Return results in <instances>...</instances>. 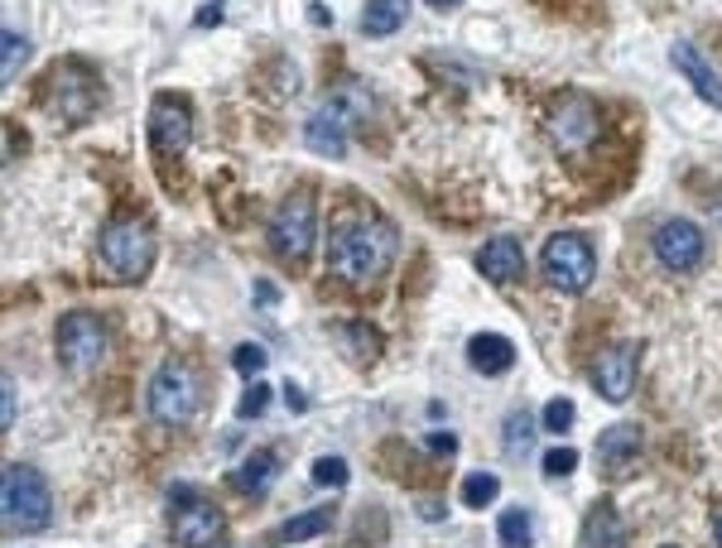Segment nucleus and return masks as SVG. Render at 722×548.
Returning <instances> with one entry per match:
<instances>
[{"mask_svg": "<svg viewBox=\"0 0 722 548\" xmlns=\"http://www.w3.org/2000/svg\"><path fill=\"white\" fill-rule=\"evenodd\" d=\"M395 260V226L371 212H347L328 231V265L342 284L366 289L391 270Z\"/></svg>", "mask_w": 722, "mask_h": 548, "instance_id": "1", "label": "nucleus"}, {"mask_svg": "<svg viewBox=\"0 0 722 548\" xmlns=\"http://www.w3.org/2000/svg\"><path fill=\"white\" fill-rule=\"evenodd\" d=\"M0 515H5L10 534H30L44 529L48 515H54V495H48V481L34 467H20L10 462L5 477H0Z\"/></svg>", "mask_w": 722, "mask_h": 548, "instance_id": "2", "label": "nucleus"}, {"mask_svg": "<svg viewBox=\"0 0 722 548\" xmlns=\"http://www.w3.org/2000/svg\"><path fill=\"white\" fill-rule=\"evenodd\" d=\"M144 405H150V419H154V423H164V429H184L193 413H198V405H202L198 371H193L188 361H174V357H168L160 371H154Z\"/></svg>", "mask_w": 722, "mask_h": 548, "instance_id": "3", "label": "nucleus"}, {"mask_svg": "<svg viewBox=\"0 0 722 548\" xmlns=\"http://www.w3.org/2000/svg\"><path fill=\"white\" fill-rule=\"evenodd\" d=\"M44 102L58 112V120L82 126V120L102 106V82H96V72H88L78 58H68V63H58L44 78Z\"/></svg>", "mask_w": 722, "mask_h": 548, "instance_id": "4", "label": "nucleus"}, {"mask_svg": "<svg viewBox=\"0 0 722 548\" xmlns=\"http://www.w3.org/2000/svg\"><path fill=\"white\" fill-rule=\"evenodd\" d=\"M313 236H318V207L304 188L289 193V198L275 207L270 217V250L289 265H304L308 250H313Z\"/></svg>", "mask_w": 722, "mask_h": 548, "instance_id": "5", "label": "nucleus"}, {"mask_svg": "<svg viewBox=\"0 0 722 548\" xmlns=\"http://www.w3.org/2000/svg\"><path fill=\"white\" fill-rule=\"evenodd\" d=\"M102 260L116 279H144L154 265V231L136 217H120L102 231Z\"/></svg>", "mask_w": 722, "mask_h": 548, "instance_id": "6", "label": "nucleus"}, {"mask_svg": "<svg viewBox=\"0 0 722 548\" xmlns=\"http://www.w3.org/2000/svg\"><path fill=\"white\" fill-rule=\"evenodd\" d=\"M545 275L554 289H563V294H583L587 284H593L597 275V250L587 236H578V231H559V236H549L545 246Z\"/></svg>", "mask_w": 722, "mask_h": 548, "instance_id": "7", "label": "nucleus"}, {"mask_svg": "<svg viewBox=\"0 0 722 548\" xmlns=\"http://www.w3.org/2000/svg\"><path fill=\"white\" fill-rule=\"evenodd\" d=\"M58 357H63L68 371L88 375L102 365L106 357V327L96 313H68L63 323H58Z\"/></svg>", "mask_w": 722, "mask_h": 548, "instance_id": "8", "label": "nucleus"}, {"mask_svg": "<svg viewBox=\"0 0 722 548\" xmlns=\"http://www.w3.org/2000/svg\"><path fill=\"white\" fill-rule=\"evenodd\" d=\"M549 136L559 150H587L597 136H602V116H597V106L587 102V96H563L559 106H554V116H549Z\"/></svg>", "mask_w": 722, "mask_h": 548, "instance_id": "9", "label": "nucleus"}, {"mask_svg": "<svg viewBox=\"0 0 722 548\" xmlns=\"http://www.w3.org/2000/svg\"><path fill=\"white\" fill-rule=\"evenodd\" d=\"M703 231L694 222H684V217H674V222H660L655 226V260L665 265V270H694L698 260H703Z\"/></svg>", "mask_w": 722, "mask_h": 548, "instance_id": "10", "label": "nucleus"}, {"mask_svg": "<svg viewBox=\"0 0 722 548\" xmlns=\"http://www.w3.org/2000/svg\"><path fill=\"white\" fill-rule=\"evenodd\" d=\"M193 140V120H188V106L174 102V96H160L150 106V144L154 154H184Z\"/></svg>", "mask_w": 722, "mask_h": 548, "instance_id": "11", "label": "nucleus"}, {"mask_svg": "<svg viewBox=\"0 0 722 548\" xmlns=\"http://www.w3.org/2000/svg\"><path fill=\"white\" fill-rule=\"evenodd\" d=\"M222 510H217L212 501H202V495H193L188 505H178L174 515V539L184 548H212L217 539H222Z\"/></svg>", "mask_w": 722, "mask_h": 548, "instance_id": "12", "label": "nucleus"}, {"mask_svg": "<svg viewBox=\"0 0 722 548\" xmlns=\"http://www.w3.org/2000/svg\"><path fill=\"white\" fill-rule=\"evenodd\" d=\"M593 381L602 389V399H612V405H621L626 395H631V385H636V347H607L597 357L593 365Z\"/></svg>", "mask_w": 722, "mask_h": 548, "instance_id": "13", "label": "nucleus"}, {"mask_svg": "<svg viewBox=\"0 0 722 548\" xmlns=\"http://www.w3.org/2000/svg\"><path fill=\"white\" fill-rule=\"evenodd\" d=\"M636 453H641V429H636V423H612V429L597 438V462L607 477H626V471L636 467Z\"/></svg>", "mask_w": 722, "mask_h": 548, "instance_id": "14", "label": "nucleus"}, {"mask_svg": "<svg viewBox=\"0 0 722 548\" xmlns=\"http://www.w3.org/2000/svg\"><path fill=\"white\" fill-rule=\"evenodd\" d=\"M477 265H481V275H487L491 284H511V279L525 270V250H521V241L515 236H491L487 246H481Z\"/></svg>", "mask_w": 722, "mask_h": 548, "instance_id": "15", "label": "nucleus"}, {"mask_svg": "<svg viewBox=\"0 0 722 548\" xmlns=\"http://www.w3.org/2000/svg\"><path fill=\"white\" fill-rule=\"evenodd\" d=\"M371 106H376V102H371V92L361 88L357 78H347V82H337V88H333V96L323 102V112L342 120V130H361L371 120Z\"/></svg>", "mask_w": 722, "mask_h": 548, "instance_id": "16", "label": "nucleus"}, {"mask_svg": "<svg viewBox=\"0 0 722 548\" xmlns=\"http://www.w3.org/2000/svg\"><path fill=\"white\" fill-rule=\"evenodd\" d=\"M669 63L694 82V92L703 96L708 106H722V82H718V72L703 63V54H698L694 44H674V48H669Z\"/></svg>", "mask_w": 722, "mask_h": 548, "instance_id": "17", "label": "nucleus"}, {"mask_svg": "<svg viewBox=\"0 0 722 548\" xmlns=\"http://www.w3.org/2000/svg\"><path fill=\"white\" fill-rule=\"evenodd\" d=\"M467 361H473V371H481V375H505L515 365V342L501 333H477L473 342H467Z\"/></svg>", "mask_w": 722, "mask_h": 548, "instance_id": "18", "label": "nucleus"}, {"mask_svg": "<svg viewBox=\"0 0 722 548\" xmlns=\"http://www.w3.org/2000/svg\"><path fill=\"white\" fill-rule=\"evenodd\" d=\"M583 548H626V520L612 501H597L583 525Z\"/></svg>", "mask_w": 722, "mask_h": 548, "instance_id": "19", "label": "nucleus"}, {"mask_svg": "<svg viewBox=\"0 0 722 548\" xmlns=\"http://www.w3.org/2000/svg\"><path fill=\"white\" fill-rule=\"evenodd\" d=\"M304 140H308V150H313V154H328V160H342V154H347V130H342V120L328 116L323 106L308 116Z\"/></svg>", "mask_w": 722, "mask_h": 548, "instance_id": "20", "label": "nucleus"}, {"mask_svg": "<svg viewBox=\"0 0 722 548\" xmlns=\"http://www.w3.org/2000/svg\"><path fill=\"white\" fill-rule=\"evenodd\" d=\"M275 477H280V457H275L270 447H260V453H251L232 471V486H236V491H246V495H260V491H270Z\"/></svg>", "mask_w": 722, "mask_h": 548, "instance_id": "21", "label": "nucleus"}, {"mask_svg": "<svg viewBox=\"0 0 722 548\" xmlns=\"http://www.w3.org/2000/svg\"><path fill=\"white\" fill-rule=\"evenodd\" d=\"M409 15V0H366V10H361V34H371V39H385V34H395Z\"/></svg>", "mask_w": 722, "mask_h": 548, "instance_id": "22", "label": "nucleus"}, {"mask_svg": "<svg viewBox=\"0 0 722 548\" xmlns=\"http://www.w3.org/2000/svg\"><path fill=\"white\" fill-rule=\"evenodd\" d=\"M328 525H333V505H318V510H304V515L284 520L275 539H280V544H304V539H318Z\"/></svg>", "mask_w": 722, "mask_h": 548, "instance_id": "23", "label": "nucleus"}, {"mask_svg": "<svg viewBox=\"0 0 722 548\" xmlns=\"http://www.w3.org/2000/svg\"><path fill=\"white\" fill-rule=\"evenodd\" d=\"M497 539L501 548H529L535 544V520H529V510H505L497 520Z\"/></svg>", "mask_w": 722, "mask_h": 548, "instance_id": "24", "label": "nucleus"}, {"mask_svg": "<svg viewBox=\"0 0 722 548\" xmlns=\"http://www.w3.org/2000/svg\"><path fill=\"white\" fill-rule=\"evenodd\" d=\"M501 495V481L491 477V471H473V477L463 481V505H473V510H481V505H491Z\"/></svg>", "mask_w": 722, "mask_h": 548, "instance_id": "25", "label": "nucleus"}, {"mask_svg": "<svg viewBox=\"0 0 722 548\" xmlns=\"http://www.w3.org/2000/svg\"><path fill=\"white\" fill-rule=\"evenodd\" d=\"M529 443H535V423H529V413H511V419H505V453L525 457Z\"/></svg>", "mask_w": 722, "mask_h": 548, "instance_id": "26", "label": "nucleus"}, {"mask_svg": "<svg viewBox=\"0 0 722 548\" xmlns=\"http://www.w3.org/2000/svg\"><path fill=\"white\" fill-rule=\"evenodd\" d=\"M573 419H578L573 399H549L545 413H539V423H545L549 433H569V429H573Z\"/></svg>", "mask_w": 722, "mask_h": 548, "instance_id": "27", "label": "nucleus"}, {"mask_svg": "<svg viewBox=\"0 0 722 548\" xmlns=\"http://www.w3.org/2000/svg\"><path fill=\"white\" fill-rule=\"evenodd\" d=\"M347 477H352V467H347L342 457H318L313 462V481L318 486H333L337 491V486H347Z\"/></svg>", "mask_w": 722, "mask_h": 548, "instance_id": "28", "label": "nucleus"}, {"mask_svg": "<svg viewBox=\"0 0 722 548\" xmlns=\"http://www.w3.org/2000/svg\"><path fill=\"white\" fill-rule=\"evenodd\" d=\"M0 44H5V82H15V72H20V63H24V54H30V44H24V34L20 30H5L0 34Z\"/></svg>", "mask_w": 722, "mask_h": 548, "instance_id": "29", "label": "nucleus"}, {"mask_svg": "<svg viewBox=\"0 0 722 548\" xmlns=\"http://www.w3.org/2000/svg\"><path fill=\"white\" fill-rule=\"evenodd\" d=\"M265 405H270V385L251 381V389H246V395H241L236 413H241V419H260V413H265Z\"/></svg>", "mask_w": 722, "mask_h": 548, "instance_id": "30", "label": "nucleus"}, {"mask_svg": "<svg viewBox=\"0 0 722 548\" xmlns=\"http://www.w3.org/2000/svg\"><path fill=\"white\" fill-rule=\"evenodd\" d=\"M232 365L246 381H256V375L265 371V347H256V342H246V347H236V357H232Z\"/></svg>", "mask_w": 722, "mask_h": 548, "instance_id": "31", "label": "nucleus"}, {"mask_svg": "<svg viewBox=\"0 0 722 548\" xmlns=\"http://www.w3.org/2000/svg\"><path fill=\"white\" fill-rule=\"evenodd\" d=\"M573 467H578V453H573V447H554V453H545V477H549V481L569 477Z\"/></svg>", "mask_w": 722, "mask_h": 548, "instance_id": "32", "label": "nucleus"}, {"mask_svg": "<svg viewBox=\"0 0 722 548\" xmlns=\"http://www.w3.org/2000/svg\"><path fill=\"white\" fill-rule=\"evenodd\" d=\"M342 342H352L357 351H352V357L361 361V357H376V333H366V327H361V323H352V327H342Z\"/></svg>", "mask_w": 722, "mask_h": 548, "instance_id": "33", "label": "nucleus"}, {"mask_svg": "<svg viewBox=\"0 0 722 548\" xmlns=\"http://www.w3.org/2000/svg\"><path fill=\"white\" fill-rule=\"evenodd\" d=\"M0 389H5V395H0V423H5V429H15V381L5 375V385H0Z\"/></svg>", "mask_w": 722, "mask_h": 548, "instance_id": "34", "label": "nucleus"}, {"mask_svg": "<svg viewBox=\"0 0 722 548\" xmlns=\"http://www.w3.org/2000/svg\"><path fill=\"white\" fill-rule=\"evenodd\" d=\"M284 405L294 409V413H304V409H308V399L299 395V385H284Z\"/></svg>", "mask_w": 722, "mask_h": 548, "instance_id": "35", "label": "nucleus"}, {"mask_svg": "<svg viewBox=\"0 0 722 548\" xmlns=\"http://www.w3.org/2000/svg\"><path fill=\"white\" fill-rule=\"evenodd\" d=\"M429 447H433V453H453L457 438H453V433H433V438H429Z\"/></svg>", "mask_w": 722, "mask_h": 548, "instance_id": "36", "label": "nucleus"}, {"mask_svg": "<svg viewBox=\"0 0 722 548\" xmlns=\"http://www.w3.org/2000/svg\"><path fill=\"white\" fill-rule=\"evenodd\" d=\"M217 20H222V0H212V5L202 10V15H198V30H208V24H217Z\"/></svg>", "mask_w": 722, "mask_h": 548, "instance_id": "37", "label": "nucleus"}, {"mask_svg": "<svg viewBox=\"0 0 722 548\" xmlns=\"http://www.w3.org/2000/svg\"><path fill=\"white\" fill-rule=\"evenodd\" d=\"M308 20H313V24H333V10H323V5H313V10H308Z\"/></svg>", "mask_w": 722, "mask_h": 548, "instance_id": "38", "label": "nucleus"}, {"mask_svg": "<svg viewBox=\"0 0 722 548\" xmlns=\"http://www.w3.org/2000/svg\"><path fill=\"white\" fill-rule=\"evenodd\" d=\"M419 515H424V520H439L443 510H439V501H419Z\"/></svg>", "mask_w": 722, "mask_h": 548, "instance_id": "39", "label": "nucleus"}, {"mask_svg": "<svg viewBox=\"0 0 722 548\" xmlns=\"http://www.w3.org/2000/svg\"><path fill=\"white\" fill-rule=\"evenodd\" d=\"M713 534H718V548H722V510H718V520H713Z\"/></svg>", "mask_w": 722, "mask_h": 548, "instance_id": "40", "label": "nucleus"}, {"mask_svg": "<svg viewBox=\"0 0 722 548\" xmlns=\"http://www.w3.org/2000/svg\"><path fill=\"white\" fill-rule=\"evenodd\" d=\"M429 5H439V10H453V5H457V0H429Z\"/></svg>", "mask_w": 722, "mask_h": 548, "instance_id": "41", "label": "nucleus"}]
</instances>
